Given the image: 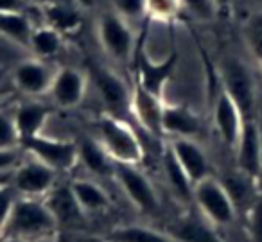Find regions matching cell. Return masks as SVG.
I'll use <instances>...</instances> for the list:
<instances>
[{
    "label": "cell",
    "mask_w": 262,
    "mask_h": 242,
    "mask_svg": "<svg viewBox=\"0 0 262 242\" xmlns=\"http://www.w3.org/2000/svg\"><path fill=\"white\" fill-rule=\"evenodd\" d=\"M58 221L54 219L45 201L24 195L16 197L8 224L0 237H4V240L13 238V240L33 242L52 237L58 231Z\"/></svg>",
    "instance_id": "cell-1"
},
{
    "label": "cell",
    "mask_w": 262,
    "mask_h": 242,
    "mask_svg": "<svg viewBox=\"0 0 262 242\" xmlns=\"http://www.w3.org/2000/svg\"><path fill=\"white\" fill-rule=\"evenodd\" d=\"M97 131L99 142L106 149V152L112 156L113 162L131 163V165H139L142 162V144L133 127L124 122L120 117L104 113L97 122Z\"/></svg>",
    "instance_id": "cell-2"
},
{
    "label": "cell",
    "mask_w": 262,
    "mask_h": 242,
    "mask_svg": "<svg viewBox=\"0 0 262 242\" xmlns=\"http://www.w3.org/2000/svg\"><path fill=\"white\" fill-rule=\"evenodd\" d=\"M221 88L235 101L244 119H253L257 106V83L246 61L235 56H226L221 61Z\"/></svg>",
    "instance_id": "cell-3"
},
{
    "label": "cell",
    "mask_w": 262,
    "mask_h": 242,
    "mask_svg": "<svg viewBox=\"0 0 262 242\" xmlns=\"http://www.w3.org/2000/svg\"><path fill=\"white\" fill-rule=\"evenodd\" d=\"M194 203L214 226H228L235 221L237 208L221 180L208 176L194 185Z\"/></svg>",
    "instance_id": "cell-4"
},
{
    "label": "cell",
    "mask_w": 262,
    "mask_h": 242,
    "mask_svg": "<svg viewBox=\"0 0 262 242\" xmlns=\"http://www.w3.org/2000/svg\"><path fill=\"white\" fill-rule=\"evenodd\" d=\"M97 34L106 54L117 63H127L135 54V34L131 24L124 20L115 9L99 16Z\"/></svg>",
    "instance_id": "cell-5"
},
{
    "label": "cell",
    "mask_w": 262,
    "mask_h": 242,
    "mask_svg": "<svg viewBox=\"0 0 262 242\" xmlns=\"http://www.w3.org/2000/svg\"><path fill=\"white\" fill-rule=\"evenodd\" d=\"M22 147L27 152L33 155V158L43 162L45 165L52 167L56 172H67L74 169L79 162V152H77V144L67 140H56L43 135L29 138L22 142Z\"/></svg>",
    "instance_id": "cell-6"
},
{
    "label": "cell",
    "mask_w": 262,
    "mask_h": 242,
    "mask_svg": "<svg viewBox=\"0 0 262 242\" xmlns=\"http://www.w3.org/2000/svg\"><path fill=\"white\" fill-rule=\"evenodd\" d=\"M113 176L117 178L122 190L127 194L131 203L144 213H155L158 212V197L155 192L153 183L149 178L137 169V165L131 163H119L115 162Z\"/></svg>",
    "instance_id": "cell-7"
},
{
    "label": "cell",
    "mask_w": 262,
    "mask_h": 242,
    "mask_svg": "<svg viewBox=\"0 0 262 242\" xmlns=\"http://www.w3.org/2000/svg\"><path fill=\"white\" fill-rule=\"evenodd\" d=\"M90 79L94 81L102 104L108 108L110 115L119 117L120 113L131 109V97L133 92H129L126 81L119 74L112 72L106 67L90 65Z\"/></svg>",
    "instance_id": "cell-8"
},
{
    "label": "cell",
    "mask_w": 262,
    "mask_h": 242,
    "mask_svg": "<svg viewBox=\"0 0 262 242\" xmlns=\"http://www.w3.org/2000/svg\"><path fill=\"white\" fill-rule=\"evenodd\" d=\"M235 165L241 172L253 178L260 185L262 180V126L255 119L244 120L235 149Z\"/></svg>",
    "instance_id": "cell-9"
},
{
    "label": "cell",
    "mask_w": 262,
    "mask_h": 242,
    "mask_svg": "<svg viewBox=\"0 0 262 242\" xmlns=\"http://www.w3.org/2000/svg\"><path fill=\"white\" fill-rule=\"evenodd\" d=\"M56 176L58 172L52 167L33 158L31 162L16 167L13 174V188L26 197H40L52 190L56 185Z\"/></svg>",
    "instance_id": "cell-10"
},
{
    "label": "cell",
    "mask_w": 262,
    "mask_h": 242,
    "mask_svg": "<svg viewBox=\"0 0 262 242\" xmlns=\"http://www.w3.org/2000/svg\"><path fill=\"white\" fill-rule=\"evenodd\" d=\"M244 115L225 90H219L214 101V124L226 147L233 151L244 126Z\"/></svg>",
    "instance_id": "cell-11"
},
{
    "label": "cell",
    "mask_w": 262,
    "mask_h": 242,
    "mask_svg": "<svg viewBox=\"0 0 262 242\" xmlns=\"http://www.w3.org/2000/svg\"><path fill=\"white\" fill-rule=\"evenodd\" d=\"M56 70L40 58L24 59L13 70V83L26 95H41L51 90Z\"/></svg>",
    "instance_id": "cell-12"
},
{
    "label": "cell",
    "mask_w": 262,
    "mask_h": 242,
    "mask_svg": "<svg viewBox=\"0 0 262 242\" xmlns=\"http://www.w3.org/2000/svg\"><path fill=\"white\" fill-rule=\"evenodd\" d=\"M172 152H174L176 160L180 162V165L183 167V170L187 172L189 180L194 185L198 181L205 180V178L212 176L210 174V163L205 155V151L201 149L200 144L194 142V138H185V137H174L169 142Z\"/></svg>",
    "instance_id": "cell-13"
},
{
    "label": "cell",
    "mask_w": 262,
    "mask_h": 242,
    "mask_svg": "<svg viewBox=\"0 0 262 242\" xmlns=\"http://www.w3.org/2000/svg\"><path fill=\"white\" fill-rule=\"evenodd\" d=\"M137 84L140 88H144L146 92H149L155 97H160L164 94V88L167 84L169 77L174 72L176 65V56H169L167 59L160 63H155L147 58L146 52H140L137 56Z\"/></svg>",
    "instance_id": "cell-14"
},
{
    "label": "cell",
    "mask_w": 262,
    "mask_h": 242,
    "mask_svg": "<svg viewBox=\"0 0 262 242\" xmlns=\"http://www.w3.org/2000/svg\"><path fill=\"white\" fill-rule=\"evenodd\" d=\"M49 92L59 108H74L84 97L86 77L74 67H63V69L56 70L54 81H52Z\"/></svg>",
    "instance_id": "cell-15"
},
{
    "label": "cell",
    "mask_w": 262,
    "mask_h": 242,
    "mask_svg": "<svg viewBox=\"0 0 262 242\" xmlns=\"http://www.w3.org/2000/svg\"><path fill=\"white\" fill-rule=\"evenodd\" d=\"M43 201L52 212L54 219L58 221V224L70 226V224H79L84 221L86 212L81 208L70 185H54Z\"/></svg>",
    "instance_id": "cell-16"
},
{
    "label": "cell",
    "mask_w": 262,
    "mask_h": 242,
    "mask_svg": "<svg viewBox=\"0 0 262 242\" xmlns=\"http://www.w3.org/2000/svg\"><path fill=\"white\" fill-rule=\"evenodd\" d=\"M131 112L135 113L137 120L142 124V127L147 133L155 135V137L164 135V129H162L164 104H162L160 97H155L137 84L133 90V97H131Z\"/></svg>",
    "instance_id": "cell-17"
},
{
    "label": "cell",
    "mask_w": 262,
    "mask_h": 242,
    "mask_svg": "<svg viewBox=\"0 0 262 242\" xmlns=\"http://www.w3.org/2000/svg\"><path fill=\"white\" fill-rule=\"evenodd\" d=\"M162 129L165 135L174 137H185V138H194L196 135H200L201 131V122L200 117L192 112L190 108L182 104H172L165 106L162 112Z\"/></svg>",
    "instance_id": "cell-18"
},
{
    "label": "cell",
    "mask_w": 262,
    "mask_h": 242,
    "mask_svg": "<svg viewBox=\"0 0 262 242\" xmlns=\"http://www.w3.org/2000/svg\"><path fill=\"white\" fill-rule=\"evenodd\" d=\"M167 233L176 242H225L214 230L210 221L200 219L196 215H187L174 221L169 226Z\"/></svg>",
    "instance_id": "cell-19"
},
{
    "label": "cell",
    "mask_w": 262,
    "mask_h": 242,
    "mask_svg": "<svg viewBox=\"0 0 262 242\" xmlns=\"http://www.w3.org/2000/svg\"><path fill=\"white\" fill-rule=\"evenodd\" d=\"M51 113L52 108L41 104V102H24L13 112L20 137V145H22L24 140H29L36 135H41V127L45 126Z\"/></svg>",
    "instance_id": "cell-20"
},
{
    "label": "cell",
    "mask_w": 262,
    "mask_h": 242,
    "mask_svg": "<svg viewBox=\"0 0 262 242\" xmlns=\"http://www.w3.org/2000/svg\"><path fill=\"white\" fill-rule=\"evenodd\" d=\"M77 152H79V160L90 172L97 174V176H113L115 162L97 138L83 137L77 144Z\"/></svg>",
    "instance_id": "cell-21"
},
{
    "label": "cell",
    "mask_w": 262,
    "mask_h": 242,
    "mask_svg": "<svg viewBox=\"0 0 262 242\" xmlns=\"http://www.w3.org/2000/svg\"><path fill=\"white\" fill-rule=\"evenodd\" d=\"M162 165H164L165 180H167V185L172 190V194L185 203L194 201V183L189 180L183 167L180 165L169 144L164 151V156H162Z\"/></svg>",
    "instance_id": "cell-22"
},
{
    "label": "cell",
    "mask_w": 262,
    "mask_h": 242,
    "mask_svg": "<svg viewBox=\"0 0 262 242\" xmlns=\"http://www.w3.org/2000/svg\"><path fill=\"white\" fill-rule=\"evenodd\" d=\"M43 22L56 29L59 34H74L81 29L83 16L79 6L76 4H58V6H40Z\"/></svg>",
    "instance_id": "cell-23"
},
{
    "label": "cell",
    "mask_w": 262,
    "mask_h": 242,
    "mask_svg": "<svg viewBox=\"0 0 262 242\" xmlns=\"http://www.w3.org/2000/svg\"><path fill=\"white\" fill-rule=\"evenodd\" d=\"M33 22L24 11H0V36L8 38L11 43L29 49Z\"/></svg>",
    "instance_id": "cell-24"
},
{
    "label": "cell",
    "mask_w": 262,
    "mask_h": 242,
    "mask_svg": "<svg viewBox=\"0 0 262 242\" xmlns=\"http://www.w3.org/2000/svg\"><path fill=\"white\" fill-rule=\"evenodd\" d=\"M70 187H72V192L77 201H79L81 208L86 213L101 212V210H106L112 205V199H110L108 192L101 185L94 183V181L74 180L70 183Z\"/></svg>",
    "instance_id": "cell-25"
},
{
    "label": "cell",
    "mask_w": 262,
    "mask_h": 242,
    "mask_svg": "<svg viewBox=\"0 0 262 242\" xmlns=\"http://www.w3.org/2000/svg\"><path fill=\"white\" fill-rule=\"evenodd\" d=\"M63 34H59L56 29H52L51 26L43 24V26L34 27L33 34H31V43L29 51L34 52L40 59H47L56 56L61 51L63 45Z\"/></svg>",
    "instance_id": "cell-26"
},
{
    "label": "cell",
    "mask_w": 262,
    "mask_h": 242,
    "mask_svg": "<svg viewBox=\"0 0 262 242\" xmlns=\"http://www.w3.org/2000/svg\"><path fill=\"white\" fill-rule=\"evenodd\" d=\"M110 242H176L169 233L146 226H119L108 233Z\"/></svg>",
    "instance_id": "cell-27"
},
{
    "label": "cell",
    "mask_w": 262,
    "mask_h": 242,
    "mask_svg": "<svg viewBox=\"0 0 262 242\" xmlns=\"http://www.w3.org/2000/svg\"><path fill=\"white\" fill-rule=\"evenodd\" d=\"M244 40L251 58L262 65V13H255L244 26Z\"/></svg>",
    "instance_id": "cell-28"
},
{
    "label": "cell",
    "mask_w": 262,
    "mask_h": 242,
    "mask_svg": "<svg viewBox=\"0 0 262 242\" xmlns=\"http://www.w3.org/2000/svg\"><path fill=\"white\" fill-rule=\"evenodd\" d=\"M18 145L20 137L15 115L9 112H0V149H16Z\"/></svg>",
    "instance_id": "cell-29"
},
{
    "label": "cell",
    "mask_w": 262,
    "mask_h": 242,
    "mask_svg": "<svg viewBox=\"0 0 262 242\" xmlns=\"http://www.w3.org/2000/svg\"><path fill=\"white\" fill-rule=\"evenodd\" d=\"M180 4L201 22H212L219 13L215 0H180Z\"/></svg>",
    "instance_id": "cell-30"
},
{
    "label": "cell",
    "mask_w": 262,
    "mask_h": 242,
    "mask_svg": "<svg viewBox=\"0 0 262 242\" xmlns=\"http://www.w3.org/2000/svg\"><path fill=\"white\" fill-rule=\"evenodd\" d=\"M113 9L129 24L147 13L146 0H113Z\"/></svg>",
    "instance_id": "cell-31"
},
{
    "label": "cell",
    "mask_w": 262,
    "mask_h": 242,
    "mask_svg": "<svg viewBox=\"0 0 262 242\" xmlns=\"http://www.w3.org/2000/svg\"><path fill=\"white\" fill-rule=\"evenodd\" d=\"M16 201V190L13 188V185H2L0 187V233L8 224V219L11 215V210L15 206Z\"/></svg>",
    "instance_id": "cell-32"
},
{
    "label": "cell",
    "mask_w": 262,
    "mask_h": 242,
    "mask_svg": "<svg viewBox=\"0 0 262 242\" xmlns=\"http://www.w3.org/2000/svg\"><path fill=\"white\" fill-rule=\"evenodd\" d=\"M248 226H250L251 237L257 242H262V194H258L248 208Z\"/></svg>",
    "instance_id": "cell-33"
},
{
    "label": "cell",
    "mask_w": 262,
    "mask_h": 242,
    "mask_svg": "<svg viewBox=\"0 0 262 242\" xmlns=\"http://www.w3.org/2000/svg\"><path fill=\"white\" fill-rule=\"evenodd\" d=\"M147 13L158 16V18H169L172 16L178 8H182L180 0H146Z\"/></svg>",
    "instance_id": "cell-34"
},
{
    "label": "cell",
    "mask_w": 262,
    "mask_h": 242,
    "mask_svg": "<svg viewBox=\"0 0 262 242\" xmlns=\"http://www.w3.org/2000/svg\"><path fill=\"white\" fill-rule=\"evenodd\" d=\"M20 162L18 147L16 149H0V172L15 169Z\"/></svg>",
    "instance_id": "cell-35"
},
{
    "label": "cell",
    "mask_w": 262,
    "mask_h": 242,
    "mask_svg": "<svg viewBox=\"0 0 262 242\" xmlns=\"http://www.w3.org/2000/svg\"><path fill=\"white\" fill-rule=\"evenodd\" d=\"M24 0H0V11H24Z\"/></svg>",
    "instance_id": "cell-36"
},
{
    "label": "cell",
    "mask_w": 262,
    "mask_h": 242,
    "mask_svg": "<svg viewBox=\"0 0 262 242\" xmlns=\"http://www.w3.org/2000/svg\"><path fill=\"white\" fill-rule=\"evenodd\" d=\"M215 4H217L219 11H221V9H226V8H230V6L233 4V0H215Z\"/></svg>",
    "instance_id": "cell-37"
},
{
    "label": "cell",
    "mask_w": 262,
    "mask_h": 242,
    "mask_svg": "<svg viewBox=\"0 0 262 242\" xmlns=\"http://www.w3.org/2000/svg\"><path fill=\"white\" fill-rule=\"evenodd\" d=\"M77 4H79V8H90V6H94V0H76Z\"/></svg>",
    "instance_id": "cell-38"
},
{
    "label": "cell",
    "mask_w": 262,
    "mask_h": 242,
    "mask_svg": "<svg viewBox=\"0 0 262 242\" xmlns=\"http://www.w3.org/2000/svg\"><path fill=\"white\" fill-rule=\"evenodd\" d=\"M4 77H6V69L4 67H0V83L4 81Z\"/></svg>",
    "instance_id": "cell-39"
},
{
    "label": "cell",
    "mask_w": 262,
    "mask_h": 242,
    "mask_svg": "<svg viewBox=\"0 0 262 242\" xmlns=\"http://www.w3.org/2000/svg\"><path fill=\"white\" fill-rule=\"evenodd\" d=\"M4 242H22V240H13V238H6Z\"/></svg>",
    "instance_id": "cell-40"
},
{
    "label": "cell",
    "mask_w": 262,
    "mask_h": 242,
    "mask_svg": "<svg viewBox=\"0 0 262 242\" xmlns=\"http://www.w3.org/2000/svg\"><path fill=\"white\" fill-rule=\"evenodd\" d=\"M260 183H262V180H260Z\"/></svg>",
    "instance_id": "cell-41"
}]
</instances>
